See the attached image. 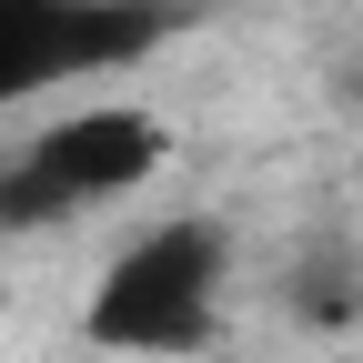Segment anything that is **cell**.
<instances>
[{"label": "cell", "instance_id": "obj_2", "mask_svg": "<svg viewBox=\"0 0 363 363\" xmlns=\"http://www.w3.org/2000/svg\"><path fill=\"white\" fill-rule=\"evenodd\" d=\"M172 131L142 111V101H91V111H61L40 121L30 142L0 162V222L11 233H40V222H71V212H101L121 192H142L162 172Z\"/></svg>", "mask_w": 363, "mask_h": 363}, {"label": "cell", "instance_id": "obj_3", "mask_svg": "<svg viewBox=\"0 0 363 363\" xmlns=\"http://www.w3.org/2000/svg\"><path fill=\"white\" fill-rule=\"evenodd\" d=\"M162 30V0H0V111L81 71H131Z\"/></svg>", "mask_w": 363, "mask_h": 363}, {"label": "cell", "instance_id": "obj_4", "mask_svg": "<svg viewBox=\"0 0 363 363\" xmlns=\"http://www.w3.org/2000/svg\"><path fill=\"white\" fill-rule=\"evenodd\" d=\"M293 313H303V323H353V313H363V272H343L333 252L323 262H303V283H293Z\"/></svg>", "mask_w": 363, "mask_h": 363}, {"label": "cell", "instance_id": "obj_1", "mask_svg": "<svg viewBox=\"0 0 363 363\" xmlns=\"http://www.w3.org/2000/svg\"><path fill=\"white\" fill-rule=\"evenodd\" d=\"M222 283H233L222 222H162V233L121 242V252L101 262L81 333L101 343V353H142V363L212 353V343H222Z\"/></svg>", "mask_w": 363, "mask_h": 363}]
</instances>
